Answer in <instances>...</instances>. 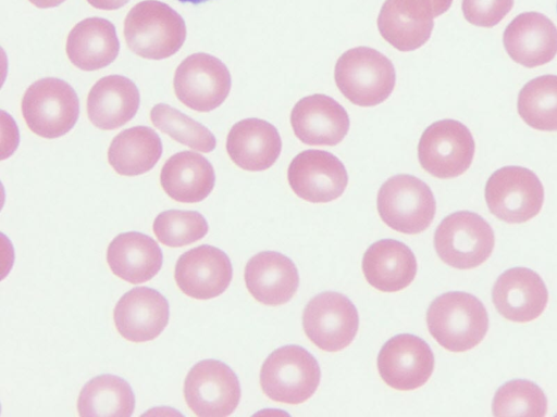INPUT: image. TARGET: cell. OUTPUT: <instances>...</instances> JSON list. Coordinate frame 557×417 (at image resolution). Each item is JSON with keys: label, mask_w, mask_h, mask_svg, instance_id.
<instances>
[{"label": "cell", "mask_w": 557, "mask_h": 417, "mask_svg": "<svg viewBox=\"0 0 557 417\" xmlns=\"http://www.w3.org/2000/svg\"><path fill=\"white\" fill-rule=\"evenodd\" d=\"M113 319L119 333L132 342L156 339L169 321V303L157 290L137 287L117 301Z\"/></svg>", "instance_id": "obj_16"}, {"label": "cell", "mask_w": 557, "mask_h": 417, "mask_svg": "<svg viewBox=\"0 0 557 417\" xmlns=\"http://www.w3.org/2000/svg\"><path fill=\"white\" fill-rule=\"evenodd\" d=\"M22 114L28 128L47 139L61 137L75 125L79 102L75 90L59 78H42L25 91Z\"/></svg>", "instance_id": "obj_5"}, {"label": "cell", "mask_w": 557, "mask_h": 417, "mask_svg": "<svg viewBox=\"0 0 557 417\" xmlns=\"http://www.w3.org/2000/svg\"><path fill=\"white\" fill-rule=\"evenodd\" d=\"M152 228L159 242L180 248L202 239L209 226L206 218L196 211L169 210L154 218Z\"/></svg>", "instance_id": "obj_33"}, {"label": "cell", "mask_w": 557, "mask_h": 417, "mask_svg": "<svg viewBox=\"0 0 557 417\" xmlns=\"http://www.w3.org/2000/svg\"><path fill=\"white\" fill-rule=\"evenodd\" d=\"M513 0H462V13L472 25L493 27L512 9Z\"/></svg>", "instance_id": "obj_34"}, {"label": "cell", "mask_w": 557, "mask_h": 417, "mask_svg": "<svg viewBox=\"0 0 557 417\" xmlns=\"http://www.w3.org/2000/svg\"><path fill=\"white\" fill-rule=\"evenodd\" d=\"M150 119L159 130L196 151L208 153L215 148V138L206 126L168 104L154 105Z\"/></svg>", "instance_id": "obj_31"}, {"label": "cell", "mask_w": 557, "mask_h": 417, "mask_svg": "<svg viewBox=\"0 0 557 417\" xmlns=\"http://www.w3.org/2000/svg\"><path fill=\"white\" fill-rule=\"evenodd\" d=\"M495 243L492 227L480 215L460 211L445 217L434 233L440 258L458 269H470L484 263Z\"/></svg>", "instance_id": "obj_7"}, {"label": "cell", "mask_w": 557, "mask_h": 417, "mask_svg": "<svg viewBox=\"0 0 557 417\" xmlns=\"http://www.w3.org/2000/svg\"><path fill=\"white\" fill-rule=\"evenodd\" d=\"M430 0H385L377 17L381 36L399 51H413L430 38L434 26Z\"/></svg>", "instance_id": "obj_19"}, {"label": "cell", "mask_w": 557, "mask_h": 417, "mask_svg": "<svg viewBox=\"0 0 557 417\" xmlns=\"http://www.w3.org/2000/svg\"><path fill=\"white\" fill-rule=\"evenodd\" d=\"M497 312L508 320L528 323L545 309L548 292L542 278L533 270L515 267L504 271L492 290Z\"/></svg>", "instance_id": "obj_18"}, {"label": "cell", "mask_w": 557, "mask_h": 417, "mask_svg": "<svg viewBox=\"0 0 557 417\" xmlns=\"http://www.w3.org/2000/svg\"><path fill=\"white\" fill-rule=\"evenodd\" d=\"M129 0H87L96 9L116 10L125 5Z\"/></svg>", "instance_id": "obj_35"}, {"label": "cell", "mask_w": 557, "mask_h": 417, "mask_svg": "<svg viewBox=\"0 0 557 417\" xmlns=\"http://www.w3.org/2000/svg\"><path fill=\"white\" fill-rule=\"evenodd\" d=\"M215 174L211 163L202 155L183 151L172 155L162 166L160 184L173 200L196 203L212 191Z\"/></svg>", "instance_id": "obj_26"}, {"label": "cell", "mask_w": 557, "mask_h": 417, "mask_svg": "<svg viewBox=\"0 0 557 417\" xmlns=\"http://www.w3.org/2000/svg\"><path fill=\"white\" fill-rule=\"evenodd\" d=\"M295 136L309 146H335L347 135L349 117L333 98L312 94L300 99L290 113Z\"/></svg>", "instance_id": "obj_17"}, {"label": "cell", "mask_w": 557, "mask_h": 417, "mask_svg": "<svg viewBox=\"0 0 557 417\" xmlns=\"http://www.w3.org/2000/svg\"><path fill=\"white\" fill-rule=\"evenodd\" d=\"M181 2H188V3H193V4H199V3H202V2H206V1H209V0H178Z\"/></svg>", "instance_id": "obj_38"}, {"label": "cell", "mask_w": 557, "mask_h": 417, "mask_svg": "<svg viewBox=\"0 0 557 417\" xmlns=\"http://www.w3.org/2000/svg\"><path fill=\"white\" fill-rule=\"evenodd\" d=\"M302 327L314 345L326 352H337L355 339L359 316L347 296L327 291L315 295L306 305Z\"/></svg>", "instance_id": "obj_11"}, {"label": "cell", "mask_w": 557, "mask_h": 417, "mask_svg": "<svg viewBox=\"0 0 557 417\" xmlns=\"http://www.w3.org/2000/svg\"><path fill=\"white\" fill-rule=\"evenodd\" d=\"M492 409L494 416L543 417L547 412V400L539 386L517 379L506 382L496 391Z\"/></svg>", "instance_id": "obj_32"}, {"label": "cell", "mask_w": 557, "mask_h": 417, "mask_svg": "<svg viewBox=\"0 0 557 417\" xmlns=\"http://www.w3.org/2000/svg\"><path fill=\"white\" fill-rule=\"evenodd\" d=\"M162 251L149 236L137 232L117 235L107 250V263L119 278L133 285L153 278L162 266Z\"/></svg>", "instance_id": "obj_25"}, {"label": "cell", "mask_w": 557, "mask_h": 417, "mask_svg": "<svg viewBox=\"0 0 557 417\" xmlns=\"http://www.w3.org/2000/svg\"><path fill=\"white\" fill-rule=\"evenodd\" d=\"M231 74L225 64L208 53L188 55L176 68L174 91L187 108L209 112L220 106L231 90Z\"/></svg>", "instance_id": "obj_12"}, {"label": "cell", "mask_w": 557, "mask_h": 417, "mask_svg": "<svg viewBox=\"0 0 557 417\" xmlns=\"http://www.w3.org/2000/svg\"><path fill=\"white\" fill-rule=\"evenodd\" d=\"M124 38L135 54L162 60L181 49L186 38V26L183 17L170 5L145 0L127 13Z\"/></svg>", "instance_id": "obj_2"}, {"label": "cell", "mask_w": 557, "mask_h": 417, "mask_svg": "<svg viewBox=\"0 0 557 417\" xmlns=\"http://www.w3.org/2000/svg\"><path fill=\"white\" fill-rule=\"evenodd\" d=\"M120 43L114 25L101 17H88L77 23L66 39L71 63L83 71H96L111 64L119 54Z\"/></svg>", "instance_id": "obj_27"}, {"label": "cell", "mask_w": 557, "mask_h": 417, "mask_svg": "<svg viewBox=\"0 0 557 417\" xmlns=\"http://www.w3.org/2000/svg\"><path fill=\"white\" fill-rule=\"evenodd\" d=\"M232 276L233 268L226 253L207 244L183 253L174 269L180 290L197 300H209L222 294Z\"/></svg>", "instance_id": "obj_15"}, {"label": "cell", "mask_w": 557, "mask_h": 417, "mask_svg": "<svg viewBox=\"0 0 557 417\" xmlns=\"http://www.w3.org/2000/svg\"><path fill=\"white\" fill-rule=\"evenodd\" d=\"M382 380L391 388L410 391L422 387L434 369V356L421 338L401 333L389 339L377 356Z\"/></svg>", "instance_id": "obj_14"}, {"label": "cell", "mask_w": 557, "mask_h": 417, "mask_svg": "<svg viewBox=\"0 0 557 417\" xmlns=\"http://www.w3.org/2000/svg\"><path fill=\"white\" fill-rule=\"evenodd\" d=\"M187 406L199 417L231 415L240 400V386L235 372L216 359L194 365L184 382Z\"/></svg>", "instance_id": "obj_10"}, {"label": "cell", "mask_w": 557, "mask_h": 417, "mask_svg": "<svg viewBox=\"0 0 557 417\" xmlns=\"http://www.w3.org/2000/svg\"><path fill=\"white\" fill-rule=\"evenodd\" d=\"M508 55L525 67H536L557 54V28L545 15L525 12L517 15L503 36Z\"/></svg>", "instance_id": "obj_20"}, {"label": "cell", "mask_w": 557, "mask_h": 417, "mask_svg": "<svg viewBox=\"0 0 557 417\" xmlns=\"http://www.w3.org/2000/svg\"><path fill=\"white\" fill-rule=\"evenodd\" d=\"M244 277L249 293L271 306L287 303L299 285L298 270L292 260L272 251L253 255L246 264Z\"/></svg>", "instance_id": "obj_21"}, {"label": "cell", "mask_w": 557, "mask_h": 417, "mask_svg": "<svg viewBox=\"0 0 557 417\" xmlns=\"http://www.w3.org/2000/svg\"><path fill=\"white\" fill-rule=\"evenodd\" d=\"M367 281L382 292H397L408 287L417 274L413 252L400 241L383 239L368 248L362 260Z\"/></svg>", "instance_id": "obj_23"}, {"label": "cell", "mask_w": 557, "mask_h": 417, "mask_svg": "<svg viewBox=\"0 0 557 417\" xmlns=\"http://www.w3.org/2000/svg\"><path fill=\"white\" fill-rule=\"evenodd\" d=\"M434 17L445 13L451 5L453 0H430Z\"/></svg>", "instance_id": "obj_36"}, {"label": "cell", "mask_w": 557, "mask_h": 417, "mask_svg": "<svg viewBox=\"0 0 557 417\" xmlns=\"http://www.w3.org/2000/svg\"><path fill=\"white\" fill-rule=\"evenodd\" d=\"M135 408L131 386L113 375L89 380L81 390L77 412L82 417H129Z\"/></svg>", "instance_id": "obj_29"}, {"label": "cell", "mask_w": 557, "mask_h": 417, "mask_svg": "<svg viewBox=\"0 0 557 417\" xmlns=\"http://www.w3.org/2000/svg\"><path fill=\"white\" fill-rule=\"evenodd\" d=\"M474 150V139L463 124L443 119L423 131L418 144V159L425 172L447 179L463 174L470 167Z\"/></svg>", "instance_id": "obj_9"}, {"label": "cell", "mask_w": 557, "mask_h": 417, "mask_svg": "<svg viewBox=\"0 0 557 417\" xmlns=\"http://www.w3.org/2000/svg\"><path fill=\"white\" fill-rule=\"evenodd\" d=\"M431 336L444 349L465 352L476 346L488 329L487 312L474 295L453 291L437 296L426 312Z\"/></svg>", "instance_id": "obj_1"}, {"label": "cell", "mask_w": 557, "mask_h": 417, "mask_svg": "<svg viewBox=\"0 0 557 417\" xmlns=\"http://www.w3.org/2000/svg\"><path fill=\"white\" fill-rule=\"evenodd\" d=\"M490 212L508 224H521L536 216L544 202L539 177L521 166H505L491 175L485 185Z\"/></svg>", "instance_id": "obj_8"}, {"label": "cell", "mask_w": 557, "mask_h": 417, "mask_svg": "<svg viewBox=\"0 0 557 417\" xmlns=\"http://www.w3.org/2000/svg\"><path fill=\"white\" fill-rule=\"evenodd\" d=\"M139 100V91L131 79L121 75L106 76L88 93V118L102 130L119 128L135 116Z\"/></svg>", "instance_id": "obj_24"}, {"label": "cell", "mask_w": 557, "mask_h": 417, "mask_svg": "<svg viewBox=\"0 0 557 417\" xmlns=\"http://www.w3.org/2000/svg\"><path fill=\"white\" fill-rule=\"evenodd\" d=\"M518 113L534 129L557 130V76L543 75L528 81L518 96Z\"/></svg>", "instance_id": "obj_30"}, {"label": "cell", "mask_w": 557, "mask_h": 417, "mask_svg": "<svg viewBox=\"0 0 557 417\" xmlns=\"http://www.w3.org/2000/svg\"><path fill=\"white\" fill-rule=\"evenodd\" d=\"M30 3H33L37 8L47 9V8H53L65 0H28Z\"/></svg>", "instance_id": "obj_37"}, {"label": "cell", "mask_w": 557, "mask_h": 417, "mask_svg": "<svg viewBox=\"0 0 557 417\" xmlns=\"http://www.w3.org/2000/svg\"><path fill=\"white\" fill-rule=\"evenodd\" d=\"M321 378L317 359L299 345H285L272 352L260 370V386L271 400L300 404L315 392Z\"/></svg>", "instance_id": "obj_4"}, {"label": "cell", "mask_w": 557, "mask_h": 417, "mask_svg": "<svg viewBox=\"0 0 557 417\" xmlns=\"http://www.w3.org/2000/svg\"><path fill=\"white\" fill-rule=\"evenodd\" d=\"M282 150L277 129L263 119L246 118L236 123L226 139V151L240 168L261 172L270 168Z\"/></svg>", "instance_id": "obj_22"}, {"label": "cell", "mask_w": 557, "mask_h": 417, "mask_svg": "<svg viewBox=\"0 0 557 417\" xmlns=\"http://www.w3.org/2000/svg\"><path fill=\"white\" fill-rule=\"evenodd\" d=\"M162 154V143L154 130L135 126L117 134L108 150L111 167L123 176H137L150 170Z\"/></svg>", "instance_id": "obj_28"}, {"label": "cell", "mask_w": 557, "mask_h": 417, "mask_svg": "<svg viewBox=\"0 0 557 417\" xmlns=\"http://www.w3.org/2000/svg\"><path fill=\"white\" fill-rule=\"evenodd\" d=\"M287 179L299 198L313 203L339 198L348 184L344 164L323 150H306L297 154L288 166Z\"/></svg>", "instance_id": "obj_13"}, {"label": "cell", "mask_w": 557, "mask_h": 417, "mask_svg": "<svg viewBox=\"0 0 557 417\" xmlns=\"http://www.w3.org/2000/svg\"><path fill=\"white\" fill-rule=\"evenodd\" d=\"M334 77L344 97L359 106H374L385 101L396 81L392 61L369 47L344 52L336 62Z\"/></svg>", "instance_id": "obj_3"}, {"label": "cell", "mask_w": 557, "mask_h": 417, "mask_svg": "<svg viewBox=\"0 0 557 417\" xmlns=\"http://www.w3.org/2000/svg\"><path fill=\"white\" fill-rule=\"evenodd\" d=\"M376 204L382 220L407 235L425 230L436 211L430 187L418 177L406 174L393 176L381 186Z\"/></svg>", "instance_id": "obj_6"}]
</instances>
